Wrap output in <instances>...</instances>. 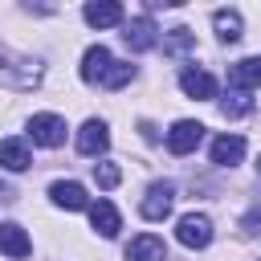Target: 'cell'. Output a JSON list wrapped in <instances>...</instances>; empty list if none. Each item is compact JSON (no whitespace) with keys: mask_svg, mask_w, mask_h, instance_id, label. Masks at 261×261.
Listing matches in <instances>:
<instances>
[{"mask_svg":"<svg viewBox=\"0 0 261 261\" xmlns=\"http://www.w3.org/2000/svg\"><path fill=\"white\" fill-rule=\"evenodd\" d=\"M37 77H41V65H37V61L16 57V53H8V49L0 45V82H4V86L29 90V86H37Z\"/></svg>","mask_w":261,"mask_h":261,"instance_id":"1","label":"cell"},{"mask_svg":"<svg viewBox=\"0 0 261 261\" xmlns=\"http://www.w3.org/2000/svg\"><path fill=\"white\" fill-rule=\"evenodd\" d=\"M175 237H179V245H188V249H204V245L212 241V220H208L204 212H188V216H179Z\"/></svg>","mask_w":261,"mask_h":261,"instance_id":"2","label":"cell"},{"mask_svg":"<svg viewBox=\"0 0 261 261\" xmlns=\"http://www.w3.org/2000/svg\"><path fill=\"white\" fill-rule=\"evenodd\" d=\"M29 135L41 147H61L65 143V118H57V114H33L29 118Z\"/></svg>","mask_w":261,"mask_h":261,"instance_id":"3","label":"cell"},{"mask_svg":"<svg viewBox=\"0 0 261 261\" xmlns=\"http://www.w3.org/2000/svg\"><path fill=\"white\" fill-rule=\"evenodd\" d=\"M200 139H204V126L192 122V118H179V122L167 130V151H171V155H192V151L200 147Z\"/></svg>","mask_w":261,"mask_h":261,"instance_id":"4","label":"cell"},{"mask_svg":"<svg viewBox=\"0 0 261 261\" xmlns=\"http://www.w3.org/2000/svg\"><path fill=\"white\" fill-rule=\"evenodd\" d=\"M171 204H175V184H151L147 188V196H143V204H139V212L147 216V220H163L167 212H171Z\"/></svg>","mask_w":261,"mask_h":261,"instance_id":"5","label":"cell"},{"mask_svg":"<svg viewBox=\"0 0 261 261\" xmlns=\"http://www.w3.org/2000/svg\"><path fill=\"white\" fill-rule=\"evenodd\" d=\"M179 86H184V94H188V98H196V102L216 98V77H212V73H204V69H196V65H188V69L179 73Z\"/></svg>","mask_w":261,"mask_h":261,"instance_id":"6","label":"cell"},{"mask_svg":"<svg viewBox=\"0 0 261 261\" xmlns=\"http://www.w3.org/2000/svg\"><path fill=\"white\" fill-rule=\"evenodd\" d=\"M110 65H114L110 49H106V45H90V49H86V57H82V77L102 86V82H106V73H110Z\"/></svg>","mask_w":261,"mask_h":261,"instance_id":"7","label":"cell"},{"mask_svg":"<svg viewBox=\"0 0 261 261\" xmlns=\"http://www.w3.org/2000/svg\"><path fill=\"white\" fill-rule=\"evenodd\" d=\"M106 147H110V130H106V122L90 118V122L77 130V151H82V155H102Z\"/></svg>","mask_w":261,"mask_h":261,"instance_id":"8","label":"cell"},{"mask_svg":"<svg viewBox=\"0 0 261 261\" xmlns=\"http://www.w3.org/2000/svg\"><path fill=\"white\" fill-rule=\"evenodd\" d=\"M49 196H53V204H57V208H69V212H77V208H86V204H90L86 188H82V184H73V179H57V184L49 188Z\"/></svg>","mask_w":261,"mask_h":261,"instance_id":"9","label":"cell"},{"mask_svg":"<svg viewBox=\"0 0 261 261\" xmlns=\"http://www.w3.org/2000/svg\"><path fill=\"white\" fill-rule=\"evenodd\" d=\"M126 261H167V245H163L159 237L143 232V237H135V241L126 245Z\"/></svg>","mask_w":261,"mask_h":261,"instance_id":"10","label":"cell"},{"mask_svg":"<svg viewBox=\"0 0 261 261\" xmlns=\"http://www.w3.org/2000/svg\"><path fill=\"white\" fill-rule=\"evenodd\" d=\"M90 224H94L102 237H118L122 216H118V208H114L110 200H98V204H90Z\"/></svg>","mask_w":261,"mask_h":261,"instance_id":"11","label":"cell"},{"mask_svg":"<svg viewBox=\"0 0 261 261\" xmlns=\"http://www.w3.org/2000/svg\"><path fill=\"white\" fill-rule=\"evenodd\" d=\"M241 155H245V139H241V135H220V139H212V163L232 167V163H241Z\"/></svg>","mask_w":261,"mask_h":261,"instance_id":"12","label":"cell"},{"mask_svg":"<svg viewBox=\"0 0 261 261\" xmlns=\"http://www.w3.org/2000/svg\"><path fill=\"white\" fill-rule=\"evenodd\" d=\"M228 86H237V90H257V86H261V57L237 61V65L228 69Z\"/></svg>","mask_w":261,"mask_h":261,"instance_id":"13","label":"cell"},{"mask_svg":"<svg viewBox=\"0 0 261 261\" xmlns=\"http://www.w3.org/2000/svg\"><path fill=\"white\" fill-rule=\"evenodd\" d=\"M29 249H33V241L24 237V228L20 224H0V253H8V257H29Z\"/></svg>","mask_w":261,"mask_h":261,"instance_id":"14","label":"cell"},{"mask_svg":"<svg viewBox=\"0 0 261 261\" xmlns=\"http://www.w3.org/2000/svg\"><path fill=\"white\" fill-rule=\"evenodd\" d=\"M122 41H126V45H130L135 53H143V49H151V45H155L159 37H155V24H151L147 16H139V20H130V24H126Z\"/></svg>","mask_w":261,"mask_h":261,"instance_id":"15","label":"cell"},{"mask_svg":"<svg viewBox=\"0 0 261 261\" xmlns=\"http://www.w3.org/2000/svg\"><path fill=\"white\" fill-rule=\"evenodd\" d=\"M0 163H4L8 171H24V167L33 163V155H29L24 139H4V143H0Z\"/></svg>","mask_w":261,"mask_h":261,"instance_id":"16","label":"cell"},{"mask_svg":"<svg viewBox=\"0 0 261 261\" xmlns=\"http://www.w3.org/2000/svg\"><path fill=\"white\" fill-rule=\"evenodd\" d=\"M212 24H216V37L220 41H241V12L237 8H216L212 12Z\"/></svg>","mask_w":261,"mask_h":261,"instance_id":"17","label":"cell"},{"mask_svg":"<svg viewBox=\"0 0 261 261\" xmlns=\"http://www.w3.org/2000/svg\"><path fill=\"white\" fill-rule=\"evenodd\" d=\"M86 20L94 24V29H110V24H118L122 20V4H86Z\"/></svg>","mask_w":261,"mask_h":261,"instance_id":"18","label":"cell"},{"mask_svg":"<svg viewBox=\"0 0 261 261\" xmlns=\"http://www.w3.org/2000/svg\"><path fill=\"white\" fill-rule=\"evenodd\" d=\"M192 45H196L192 29H171V33L163 37V49H167V53H184V49H192Z\"/></svg>","mask_w":261,"mask_h":261,"instance_id":"19","label":"cell"},{"mask_svg":"<svg viewBox=\"0 0 261 261\" xmlns=\"http://www.w3.org/2000/svg\"><path fill=\"white\" fill-rule=\"evenodd\" d=\"M130 77H135V65H130V61H114V65H110V73H106V82H102V86H110V90H118V86H126V82H130Z\"/></svg>","mask_w":261,"mask_h":261,"instance_id":"20","label":"cell"},{"mask_svg":"<svg viewBox=\"0 0 261 261\" xmlns=\"http://www.w3.org/2000/svg\"><path fill=\"white\" fill-rule=\"evenodd\" d=\"M94 179H98L102 188H114V184L122 179V171H118L114 163H94Z\"/></svg>","mask_w":261,"mask_h":261,"instance_id":"21","label":"cell"},{"mask_svg":"<svg viewBox=\"0 0 261 261\" xmlns=\"http://www.w3.org/2000/svg\"><path fill=\"white\" fill-rule=\"evenodd\" d=\"M220 110H224L228 118H241V114H249V98H245V94H232V102H224Z\"/></svg>","mask_w":261,"mask_h":261,"instance_id":"22","label":"cell"},{"mask_svg":"<svg viewBox=\"0 0 261 261\" xmlns=\"http://www.w3.org/2000/svg\"><path fill=\"white\" fill-rule=\"evenodd\" d=\"M241 228H245V232H261V208H249L245 220H241Z\"/></svg>","mask_w":261,"mask_h":261,"instance_id":"23","label":"cell"},{"mask_svg":"<svg viewBox=\"0 0 261 261\" xmlns=\"http://www.w3.org/2000/svg\"><path fill=\"white\" fill-rule=\"evenodd\" d=\"M257 167H261V163H257Z\"/></svg>","mask_w":261,"mask_h":261,"instance_id":"24","label":"cell"}]
</instances>
